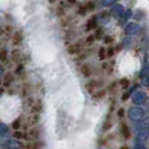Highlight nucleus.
<instances>
[{"mask_svg":"<svg viewBox=\"0 0 149 149\" xmlns=\"http://www.w3.org/2000/svg\"><path fill=\"white\" fill-rule=\"evenodd\" d=\"M142 116H143V111L140 110V109H137V108H134V109H131L130 112H129V118L131 120H139L142 118Z\"/></svg>","mask_w":149,"mask_h":149,"instance_id":"1","label":"nucleus"},{"mask_svg":"<svg viewBox=\"0 0 149 149\" xmlns=\"http://www.w3.org/2000/svg\"><path fill=\"white\" fill-rule=\"evenodd\" d=\"M7 147L9 149H19L22 147V145L20 141H18L16 139H11V140H9L7 142Z\"/></svg>","mask_w":149,"mask_h":149,"instance_id":"2","label":"nucleus"},{"mask_svg":"<svg viewBox=\"0 0 149 149\" xmlns=\"http://www.w3.org/2000/svg\"><path fill=\"white\" fill-rule=\"evenodd\" d=\"M81 51V44L80 43H76V44L72 45L70 48H68V53L70 54H77Z\"/></svg>","mask_w":149,"mask_h":149,"instance_id":"3","label":"nucleus"},{"mask_svg":"<svg viewBox=\"0 0 149 149\" xmlns=\"http://www.w3.org/2000/svg\"><path fill=\"white\" fill-rule=\"evenodd\" d=\"M81 73H82L85 77H89L90 75H91V70H90V66L88 64H84L81 66Z\"/></svg>","mask_w":149,"mask_h":149,"instance_id":"4","label":"nucleus"},{"mask_svg":"<svg viewBox=\"0 0 149 149\" xmlns=\"http://www.w3.org/2000/svg\"><path fill=\"white\" fill-rule=\"evenodd\" d=\"M121 132H122L125 138H129L130 137V131H129V129H128V127L125 123H121Z\"/></svg>","mask_w":149,"mask_h":149,"instance_id":"5","label":"nucleus"},{"mask_svg":"<svg viewBox=\"0 0 149 149\" xmlns=\"http://www.w3.org/2000/svg\"><path fill=\"white\" fill-rule=\"evenodd\" d=\"M22 33L20 31H17L15 35H14V44L17 45V44H19L20 42H22Z\"/></svg>","mask_w":149,"mask_h":149,"instance_id":"6","label":"nucleus"},{"mask_svg":"<svg viewBox=\"0 0 149 149\" xmlns=\"http://www.w3.org/2000/svg\"><path fill=\"white\" fill-rule=\"evenodd\" d=\"M86 89H88V91H89L90 93H93L94 90L97 89V82H95V81L90 82L89 84H88V86H86Z\"/></svg>","mask_w":149,"mask_h":149,"instance_id":"7","label":"nucleus"},{"mask_svg":"<svg viewBox=\"0 0 149 149\" xmlns=\"http://www.w3.org/2000/svg\"><path fill=\"white\" fill-rule=\"evenodd\" d=\"M7 52H6V49H1V52H0V60L1 62H3V61L7 58Z\"/></svg>","mask_w":149,"mask_h":149,"instance_id":"8","label":"nucleus"},{"mask_svg":"<svg viewBox=\"0 0 149 149\" xmlns=\"http://www.w3.org/2000/svg\"><path fill=\"white\" fill-rule=\"evenodd\" d=\"M105 56H107V52H105V49L104 48H101V49H100V58H101V60H104Z\"/></svg>","mask_w":149,"mask_h":149,"instance_id":"9","label":"nucleus"},{"mask_svg":"<svg viewBox=\"0 0 149 149\" xmlns=\"http://www.w3.org/2000/svg\"><path fill=\"white\" fill-rule=\"evenodd\" d=\"M7 131H8V127H6L5 123H1V136H3Z\"/></svg>","mask_w":149,"mask_h":149,"instance_id":"10","label":"nucleus"},{"mask_svg":"<svg viewBox=\"0 0 149 149\" xmlns=\"http://www.w3.org/2000/svg\"><path fill=\"white\" fill-rule=\"evenodd\" d=\"M134 149H146V147H145L142 143H137V145L134 146Z\"/></svg>","mask_w":149,"mask_h":149,"instance_id":"11","label":"nucleus"},{"mask_svg":"<svg viewBox=\"0 0 149 149\" xmlns=\"http://www.w3.org/2000/svg\"><path fill=\"white\" fill-rule=\"evenodd\" d=\"M122 86H123V88H127L128 86V80H122Z\"/></svg>","mask_w":149,"mask_h":149,"instance_id":"12","label":"nucleus"},{"mask_svg":"<svg viewBox=\"0 0 149 149\" xmlns=\"http://www.w3.org/2000/svg\"><path fill=\"white\" fill-rule=\"evenodd\" d=\"M118 116H119L120 118H122V117H123V109H120L119 112H118Z\"/></svg>","mask_w":149,"mask_h":149,"instance_id":"13","label":"nucleus"},{"mask_svg":"<svg viewBox=\"0 0 149 149\" xmlns=\"http://www.w3.org/2000/svg\"><path fill=\"white\" fill-rule=\"evenodd\" d=\"M93 36H89V37H88V43H93V40H94V39H93Z\"/></svg>","mask_w":149,"mask_h":149,"instance_id":"14","label":"nucleus"},{"mask_svg":"<svg viewBox=\"0 0 149 149\" xmlns=\"http://www.w3.org/2000/svg\"><path fill=\"white\" fill-rule=\"evenodd\" d=\"M18 127H19V121L17 120V122H15V123H14V128H18Z\"/></svg>","mask_w":149,"mask_h":149,"instance_id":"15","label":"nucleus"},{"mask_svg":"<svg viewBox=\"0 0 149 149\" xmlns=\"http://www.w3.org/2000/svg\"><path fill=\"white\" fill-rule=\"evenodd\" d=\"M112 53H113V52H112V49H110V51H109V56H111Z\"/></svg>","mask_w":149,"mask_h":149,"instance_id":"16","label":"nucleus"},{"mask_svg":"<svg viewBox=\"0 0 149 149\" xmlns=\"http://www.w3.org/2000/svg\"><path fill=\"white\" fill-rule=\"evenodd\" d=\"M121 149H128L127 146H125V147H121Z\"/></svg>","mask_w":149,"mask_h":149,"instance_id":"17","label":"nucleus"},{"mask_svg":"<svg viewBox=\"0 0 149 149\" xmlns=\"http://www.w3.org/2000/svg\"><path fill=\"white\" fill-rule=\"evenodd\" d=\"M54 1H55V0H49V2H51V3H53Z\"/></svg>","mask_w":149,"mask_h":149,"instance_id":"18","label":"nucleus"}]
</instances>
